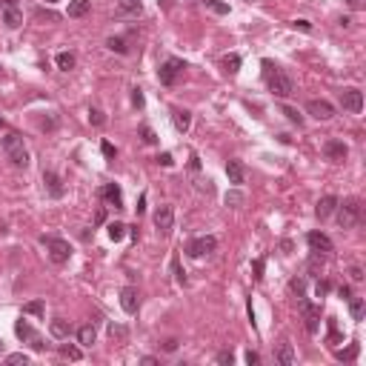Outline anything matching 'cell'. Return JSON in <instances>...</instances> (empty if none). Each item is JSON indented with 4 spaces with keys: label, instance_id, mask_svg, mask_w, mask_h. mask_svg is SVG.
<instances>
[{
    "label": "cell",
    "instance_id": "cell-3",
    "mask_svg": "<svg viewBox=\"0 0 366 366\" xmlns=\"http://www.w3.org/2000/svg\"><path fill=\"white\" fill-rule=\"evenodd\" d=\"M337 223H340V229H355L360 221V201L358 198H346L344 203L337 201Z\"/></svg>",
    "mask_w": 366,
    "mask_h": 366
},
{
    "label": "cell",
    "instance_id": "cell-22",
    "mask_svg": "<svg viewBox=\"0 0 366 366\" xmlns=\"http://www.w3.org/2000/svg\"><path fill=\"white\" fill-rule=\"evenodd\" d=\"M117 12H120V15H129V17H137L143 12V3H140V0H117Z\"/></svg>",
    "mask_w": 366,
    "mask_h": 366
},
{
    "label": "cell",
    "instance_id": "cell-20",
    "mask_svg": "<svg viewBox=\"0 0 366 366\" xmlns=\"http://www.w3.org/2000/svg\"><path fill=\"white\" fill-rule=\"evenodd\" d=\"M275 360H278L280 366H292V363H295V349H292V344H278V349H275Z\"/></svg>",
    "mask_w": 366,
    "mask_h": 366
},
{
    "label": "cell",
    "instance_id": "cell-58",
    "mask_svg": "<svg viewBox=\"0 0 366 366\" xmlns=\"http://www.w3.org/2000/svg\"><path fill=\"white\" fill-rule=\"evenodd\" d=\"M0 352H3V340H0Z\"/></svg>",
    "mask_w": 366,
    "mask_h": 366
},
{
    "label": "cell",
    "instance_id": "cell-5",
    "mask_svg": "<svg viewBox=\"0 0 366 366\" xmlns=\"http://www.w3.org/2000/svg\"><path fill=\"white\" fill-rule=\"evenodd\" d=\"M217 249V237L212 235H203V237H192L186 243V255H192V258H203V255H209V252Z\"/></svg>",
    "mask_w": 366,
    "mask_h": 366
},
{
    "label": "cell",
    "instance_id": "cell-27",
    "mask_svg": "<svg viewBox=\"0 0 366 366\" xmlns=\"http://www.w3.org/2000/svg\"><path fill=\"white\" fill-rule=\"evenodd\" d=\"M75 63H78V60H75L72 52H60V55H58V69H60V72H72Z\"/></svg>",
    "mask_w": 366,
    "mask_h": 366
},
{
    "label": "cell",
    "instance_id": "cell-9",
    "mask_svg": "<svg viewBox=\"0 0 366 366\" xmlns=\"http://www.w3.org/2000/svg\"><path fill=\"white\" fill-rule=\"evenodd\" d=\"M340 106L352 115H358L360 109H363V92L360 89H344L340 92Z\"/></svg>",
    "mask_w": 366,
    "mask_h": 366
},
{
    "label": "cell",
    "instance_id": "cell-46",
    "mask_svg": "<svg viewBox=\"0 0 366 366\" xmlns=\"http://www.w3.org/2000/svg\"><path fill=\"white\" fill-rule=\"evenodd\" d=\"M101 149H103V158H109V160L115 158V146L109 143V140H103V146H101Z\"/></svg>",
    "mask_w": 366,
    "mask_h": 366
},
{
    "label": "cell",
    "instance_id": "cell-50",
    "mask_svg": "<svg viewBox=\"0 0 366 366\" xmlns=\"http://www.w3.org/2000/svg\"><path fill=\"white\" fill-rule=\"evenodd\" d=\"M158 163H160V166H172L175 160H172V155H169V152H163V155L158 158Z\"/></svg>",
    "mask_w": 366,
    "mask_h": 366
},
{
    "label": "cell",
    "instance_id": "cell-16",
    "mask_svg": "<svg viewBox=\"0 0 366 366\" xmlns=\"http://www.w3.org/2000/svg\"><path fill=\"white\" fill-rule=\"evenodd\" d=\"M335 206H337V198H335V194H323L321 201H318V206H315V215L321 217V221H326V217L335 212Z\"/></svg>",
    "mask_w": 366,
    "mask_h": 366
},
{
    "label": "cell",
    "instance_id": "cell-53",
    "mask_svg": "<svg viewBox=\"0 0 366 366\" xmlns=\"http://www.w3.org/2000/svg\"><path fill=\"white\" fill-rule=\"evenodd\" d=\"M143 209H146V194H140V203H137V215H140Z\"/></svg>",
    "mask_w": 366,
    "mask_h": 366
},
{
    "label": "cell",
    "instance_id": "cell-6",
    "mask_svg": "<svg viewBox=\"0 0 366 366\" xmlns=\"http://www.w3.org/2000/svg\"><path fill=\"white\" fill-rule=\"evenodd\" d=\"M183 69H186V63H183V60H178V58H169V60H166V63L158 69V78H160V83H163V86H172V83L178 80V75L183 72Z\"/></svg>",
    "mask_w": 366,
    "mask_h": 366
},
{
    "label": "cell",
    "instance_id": "cell-1",
    "mask_svg": "<svg viewBox=\"0 0 366 366\" xmlns=\"http://www.w3.org/2000/svg\"><path fill=\"white\" fill-rule=\"evenodd\" d=\"M263 78L266 83H269V92L275 94V97H292L295 94V83L292 78H289L286 72H280V66H275L272 60H263Z\"/></svg>",
    "mask_w": 366,
    "mask_h": 366
},
{
    "label": "cell",
    "instance_id": "cell-54",
    "mask_svg": "<svg viewBox=\"0 0 366 366\" xmlns=\"http://www.w3.org/2000/svg\"><path fill=\"white\" fill-rule=\"evenodd\" d=\"M340 298H344V301H349V298H352V292H349L346 286H340Z\"/></svg>",
    "mask_w": 366,
    "mask_h": 366
},
{
    "label": "cell",
    "instance_id": "cell-37",
    "mask_svg": "<svg viewBox=\"0 0 366 366\" xmlns=\"http://www.w3.org/2000/svg\"><path fill=\"white\" fill-rule=\"evenodd\" d=\"M203 3H206L212 12H217V15H229V6H226V3H221V0H203Z\"/></svg>",
    "mask_w": 366,
    "mask_h": 366
},
{
    "label": "cell",
    "instance_id": "cell-43",
    "mask_svg": "<svg viewBox=\"0 0 366 366\" xmlns=\"http://www.w3.org/2000/svg\"><path fill=\"white\" fill-rule=\"evenodd\" d=\"M109 335L112 337H126V326H120V323H109Z\"/></svg>",
    "mask_w": 366,
    "mask_h": 366
},
{
    "label": "cell",
    "instance_id": "cell-56",
    "mask_svg": "<svg viewBox=\"0 0 366 366\" xmlns=\"http://www.w3.org/2000/svg\"><path fill=\"white\" fill-rule=\"evenodd\" d=\"M158 3H160L163 9H169V6H172V0H158Z\"/></svg>",
    "mask_w": 366,
    "mask_h": 366
},
{
    "label": "cell",
    "instance_id": "cell-45",
    "mask_svg": "<svg viewBox=\"0 0 366 366\" xmlns=\"http://www.w3.org/2000/svg\"><path fill=\"white\" fill-rule=\"evenodd\" d=\"M349 278L355 280V283H360V280H363V269H360V266H352V269H349Z\"/></svg>",
    "mask_w": 366,
    "mask_h": 366
},
{
    "label": "cell",
    "instance_id": "cell-40",
    "mask_svg": "<svg viewBox=\"0 0 366 366\" xmlns=\"http://www.w3.org/2000/svg\"><path fill=\"white\" fill-rule=\"evenodd\" d=\"M89 120H92L94 123V126H103V123H106V117H103V112H101V109H89Z\"/></svg>",
    "mask_w": 366,
    "mask_h": 366
},
{
    "label": "cell",
    "instance_id": "cell-51",
    "mask_svg": "<svg viewBox=\"0 0 366 366\" xmlns=\"http://www.w3.org/2000/svg\"><path fill=\"white\" fill-rule=\"evenodd\" d=\"M258 360H260V358H258V352H252V349L246 352V363H249V366H255Z\"/></svg>",
    "mask_w": 366,
    "mask_h": 366
},
{
    "label": "cell",
    "instance_id": "cell-8",
    "mask_svg": "<svg viewBox=\"0 0 366 366\" xmlns=\"http://www.w3.org/2000/svg\"><path fill=\"white\" fill-rule=\"evenodd\" d=\"M15 332H17V337H20V340H29V346H32V349H35V352H43V349H46L43 337L37 335V332L32 329V326H29V323H26V321H23V318H20V321L15 323Z\"/></svg>",
    "mask_w": 366,
    "mask_h": 366
},
{
    "label": "cell",
    "instance_id": "cell-59",
    "mask_svg": "<svg viewBox=\"0 0 366 366\" xmlns=\"http://www.w3.org/2000/svg\"><path fill=\"white\" fill-rule=\"evenodd\" d=\"M0 72H3V66H0Z\"/></svg>",
    "mask_w": 366,
    "mask_h": 366
},
{
    "label": "cell",
    "instance_id": "cell-33",
    "mask_svg": "<svg viewBox=\"0 0 366 366\" xmlns=\"http://www.w3.org/2000/svg\"><path fill=\"white\" fill-rule=\"evenodd\" d=\"M106 46L112 52H117V55H126V52H129V49H126V43H123V37H109Z\"/></svg>",
    "mask_w": 366,
    "mask_h": 366
},
{
    "label": "cell",
    "instance_id": "cell-14",
    "mask_svg": "<svg viewBox=\"0 0 366 366\" xmlns=\"http://www.w3.org/2000/svg\"><path fill=\"white\" fill-rule=\"evenodd\" d=\"M3 23H6V29H20V26H23V15L17 12L15 0H6V12H3Z\"/></svg>",
    "mask_w": 366,
    "mask_h": 366
},
{
    "label": "cell",
    "instance_id": "cell-57",
    "mask_svg": "<svg viewBox=\"0 0 366 366\" xmlns=\"http://www.w3.org/2000/svg\"><path fill=\"white\" fill-rule=\"evenodd\" d=\"M43 3H58V0H43Z\"/></svg>",
    "mask_w": 366,
    "mask_h": 366
},
{
    "label": "cell",
    "instance_id": "cell-47",
    "mask_svg": "<svg viewBox=\"0 0 366 366\" xmlns=\"http://www.w3.org/2000/svg\"><path fill=\"white\" fill-rule=\"evenodd\" d=\"M329 292V283H326V280H318V286H315V295L318 298H323V295Z\"/></svg>",
    "mask_w": 366,
    "mask_h": 366
},
{
    "label": "cell",
    "instance_id": "cell-49",
    "mask_svg": "<svg viewBox=\"0 0 366 366\" xmlns=\"http://www.w3.org/2000/svg\"><path fill=\"white\" fill-rule=\"evenodd\" d=\"M295 29H301V32H312V23H309V20H295Z\"/></svg>",
    "mask_w": 366,
    "mask_h": 366
},
{
    "label": "cell",
    "instance_id": "cell-4",
    "mask_svg": "<svg viewBox=\"0 0 366 366\" xmlns=\"http://www.w3.org/2000/svg\"><path fill=\"white\" fill-rule=\"evenodd\" d=\"M40 243L49 249V258L55 260V263H66L69 260V255H72V246L66 243V240H60V237H40Z\"/></svg>",
    "mask_w": 366,
    "mask_h": 366
},
{
    "label": "cell",
    "instance_id": "cell-13",
    "mask_svg": "<svg viewBox=\"0 0 366 366\" xmlns=\"http://www.w3.org/2000/svg\"><path fill=\"white\" fill-rule=\"evenodd\" d=\"M306 240H309V246H312V252H315V255H329V252L335 249V246H332V240L323 235V232H309Z\"/></svg>",
    "mask_w": 366,
    "mask_h": 366
},
{
    "label": "cell",
    "instance_id": "cell-19",
    "mask_svg": "<svg viewBox=\"0 0 366 366\" xmlns=\"http://www.w3.org/2000/svg\"><path fill=\"white\" fill-rule=\"evenodd\" d=\"M49 329H52V337H58V340H66V337H69V335L75 332V329H72V323L63 321V318H55Z\"/></svg>",
    "mask_w": 366,
    "mask_h": 366
},
{
    "label": "cell",
    "instance_id": "cell-7",
    "mask_svg": "<svg viewBox=\"0 0 366 366\" xmlns=\"http://www.w3.org/2000/svg\"><path fill=\"white\" fill-rule=\"evenodd\" d=\"M301 315H303V321H306V332L315 335V332L321 329V306H315V303H309L306 298H301Z\"/></svg>",
    "mask_w": 366,
    "mask_h": 366
},
{
    "label": "cell",
    "instance_id": "cell-17",
    "mask_svg": "<svg viewBox=\"0 0 366 366\" xmlns=\"http://www.w3.org/2000/svg\"><path fill=\"white\" fill-rule=\"evenodd\" d=\"M226 178H229V183L240 186V183L246 180V169H243V163H240V160H229V163H226Z\"/></svg>",
    "mask_w": 366,
    "mask_h": 366
},
{
    "label": "cell",
    "instance_id": "cell-12",
    "mask_svg": "<svg viewBox=\"0 0 366 366\" xmlns=\"http://www.w3.org/2000/svg\"><path fill=\"white\" fill-rule=\"evenodd\" d=\"M120 306L126 315H137V306H140V298H137L135 286H123L120 289Z\"/></svg>",
    "mask_w": 366,
    "mask_h": 366
},
{
    "label": "cell",
    "instance_id": "cell-21",
    "mask_svg": "<svg viewBox=\"0 0 366 366\" xmlns=\"http://www.w3.org/2000/svg\"><path fill=\"white\" fill-rule=\"evenodd\" d=\"M101 194L106 198L109 203H112V206H117V209L123 206V192H120V186H117V183H106Z\"/></svg>",
    "mask_w": 366,
    "mask_h": 366
},
{
    "label": "cell",
    "instance_id": "cell-11",
    "mask_svg": "<svg viewBox=\"0 0 366 366\" xmlns=\"http://www.w3.org/2000/svg\"><path fill=\"white\" fill-rule=\"evenodd\" d=\"M323 155H326V160H332V163H340V160H346L349 149H346L344 140H326V143H323Z\"/></svg>",
    "mask_w": 366,
    "mask_h": 366
},
{
    "label": "cell",
    "instance_id": "cell-31",
    "mask_svg": "<svg viewBox=\"0 0 366 366\" xmlns=\"http://www.w3.org/2000/svg\"><path fill=\"white\" fill-rule=\"evenodd\" d=\"M335 358L337 360H355V358H358V344H349L346 349H337Z\"/></svg>",
    "mask_w": 366,
    "mask_h": 366
},
{
    "label": "cell",
    "instance_id": "cell-32",
    "mask_svg": "<svg viewBox=\"0 0 366 366\" xmlns=\"http://www.w3.org/2000/svg\"><path fill=\"white\" fill-rule=\"evenodd\" d=\"M106 229H109V237H112V240H120V237L126 235V226H123V223H117V221L109 223Z\"/></svg>",
    "mask_w": 366,
    "mask_h": 366
},
{
    "label": "cell",
    "instance_id": "cell-42",
    "mask_svg": "<svg viewBox=\"0 0 366 366\" xmlns=\"http://www.w3.org/2000/svg\"><path fill=\"white\" fill-rule=\"evenodd\" d=\"M140 137H143L146 143H158V137H155V132H152L149 126H146V123L140 126Z\"/></svg>",
    "mask_w": 366,
    "mask_h": 366
},
{
    "label": "cell",
    "instance_id": "cell-38",
    "mask_svg": "<svg viewBox=\"0 0 366 366\" xmlns=\"http://www.w3.org/2000/svg\"><path fill=\"white\" fill-rule=\"evenodd\" d=\"M280 112H283V115H286V117H289V120H292V123H298V126H301V123H303V117L298 115V109H292V106H280Z\"/></svg>",
    "mask_w": 366,
    "mask_h": 366
},
{
    "label": "cell",
    "instance_id": "cell-26",
    "mask_svg": "<svg viewBox=\"0 0 366 366\" xmlns=\"http://www.w3.org/2000/svg\"><path fill=\"white\" fill-rule=\"evenodd\" d=\"M363 312H366L363 298H349V315H352V321H363Z\"/></svg>",
    "mask_w": 366,
    "mask_h": 366
},
{
    "label": "cell",
    "instance_id": "cell-28",
    "mask_svg": "<svg viewBox=\"0 0 366 366\" xmlns=\"http://www.w3.org/2000/svg\"><path fill=\"white\" fill-rule=\"evenodd\" d=\"M60 358H66V360H80V358H83V352H80L78 346H72V344H60Z\"/></svg>",
    "mask_w": 366,
    "mask_h": 366
},
{
    "label": "cell",
    "instance_id": "cell-30",
    "mask_svg": "<svg viewBox=\"0 0 366 366\" xmlns=\"http://www.w3.org/2000/svg\"><path fill=\"white\" fill-rule=\"evenodd\" d=\"M223 201H226V206H232V209H237V206H243V192H237V189H232V192H226V198H223Z\"/></svg>",
    "mask_w": 366,
    "mask_h": 366
},
{
    "label": "cell",
    "instance_id": "cell-34",
    "mask_svg": "<svg viewBox=\"0 0 366 366\" xmlns=\"http://www.w3.org/2000/svg\"><path fill=\"white\" fill-rule=\"evenodd\" d=\"M289 289H292V292L298 295V298H303V295H306V278H292Z\"/></svg>",
    "mask_w": 366,
    "mask_h": 366
},
{
    "label": "cell",
    "instance_id": "cell-2",
    "mask_svg": "<svg viewBox=\"0 0 366 366\" xmlns=\"http://www.w3.org/2000/svg\"><path fill=\"white\" fill-rule=\"evenodd\" d=\"M3 152H6V158L12 160V166H17V169H26V166H29V152L23 146L20 135L9 132V135L3 137Z\"/></svg>",
    "mask_w": 366,
    "mask_h": 366
},
{
    "label": "cell",
    "instance_id": "cell-24",
    "mask_svg": "<svg viewBox=\"0 0 366 366\" xmlns=\"http://www.w3.org/2000/svg\"><path fill=\"white\" fill-rule=\"evenodd\" d=\"M172 120H175V129H178V132H189L192 115H189L186 109H175V112H172Z\"/></svg>",
    "mask_w": 366,
    "mask_h": 366
},
{
    "label": "cell",
    "instance_id": "cell-15",
    "mask_svg": "<svg viewBox=\"0 0 366 366\" xmlns=\"http://www.w3.org/2000/svg\"><path fill=\"white\" fill-rule=\"evenodd\" d=\"M172 223H175L172 206H160L158 212H155V226H158L160 232H169V229H172Z\"/></svg>",
    "mask_w": 366,
    "mask_h": 366
},
{
    "label": "cell",
    "instance_id": "cell-29",
    "mask_svg": "<svg viewBox=\"0 0 366 366\" xmlns=\"http://www.w3.org/2000/svg\"><path fill=\"white\" fill-rule=\"evenodd\" d=\"M223 69L229 75H237L240 72V55H226V58H223Z\"/></svg>",
    "mask_w": 366,
    "mask_h": 366
},
{
    "label": "cell",
    "instance_id": "cell-41",
    "mask_svg": "<svg viewBox=\"0 0 366 366\" xmlns=\"http://www.w3.org/2000/svg\"><path fill=\"white\" fill-rule=\"evenodd\" d=\"M6 363H23V366H26V363H29V355L15 352V355H9V358H6Z\"/></svg>",
    "mask_w": 366,
    "mask_h": 366
},
{
    "label": "cell",
    "instance_id": "cell-36",
    "mask_svg": "<svg viewBox=\"0 0 366 366\" xmlns=\"http://www.w3.org/2000/svg\"><path fill=\"white\" fill-rule=\"evenodd\" d=\"M172 272H175V280L183 286V283H186V272L180 269V258H172Z\"/></svg>",
    "mask_w": 366,
    "mask_h": 366
},
{
    "label": "cell",
    "instance_id": "cell-25",
    "mask_svg": "<svg viewBox=\"0 0 366 366\" xmlns=\"http://www.w3.org/2000/svg\"><path fill=\"white\" fill-rule=\"evenodd\" d=\"M94 340H97V332H94V326H92V323H86V326H80V329H78V344H83V346H92Z\"/></svg>",
    "mask_w": 366,
    "mask_h": 366
},
{
    "label": "cell",
    "instance_id": "cell-10",
    "mask_svg": "<svg viewBox=\"0 0 366 366\" xmlns=\"http://www.w3.org/2000/svg\"><path fill=\"white\" fill-rule=\"evenodd\" d=\"M306 112L315 117V120H332V117H335V106H332L329 101H309Z\"/></svg>",
    "mask_w": 366,
    "mask_h": 366
},
{
    "label": "cell",
    "instance_id": "cell-60",
    "mask_svg": "<svg viewBox=\"0 0 366 366\" xmlns=\"http://www.w3.org/2000/svg\"><path fill=\"white\" fill-rule=\"evenodd\" d=\"M0 126H3V120H0Z\"/></svg>",
    "mask_w": 366,
    "mask_h": 366
},
{
    "label": "cell",
    "instance_id": "cell-18",
    "mask_svg": "<svg viewBox=\"0 0 366 366\" xmlns=\"http://www.w3.org/2000/svg\"><path fill=\"white\" fill-rule=\"evenodd\" d=\"M43 186L52 198H63V183H60V178L55 172H43Z\"/></svg>",
    "mask_w": 366,
    "mask_h": 366
},
{
    "label": "cell",
    "instance_id": "cell-52",
    "mask_svg": "<svg viewBox=\"0 0 366 366\" xmlns=\"http://www.w3.org/2000/svg\"><path fill=\"white\" fill-rule=\"evenodd\" d=\"M163 349H166V352H175V349H178V340H175V337H169V340L163 344Z\"/></svg>",
    "mask_w": 366,
    "mask_h": 366
},
{
    "label": "cell",
    "instance_id": "cell-35",
    "mask_svg": "<svg viewBox=\"0 0 366 366\" xmlns=\"http://www.w3.org/2000/svg\"><path fill=\"white\" fill-rule=\"evenodd\" d=\"M23 312H26V315H43V301H32V303H26V306H23Z\"/></svg>",
    "mask_w": 366,
    "mask_h": 366
},
{
    "label": "cell",
    "instance_id": "cell-23",
    "mask_svg": "<svg viewBox=\"0 0 366 366\" xmlns=\"http://www.w3.org/2000/svg\"><path fill=\"white\" fill-rule=\"evenodd\" d=\"M89 9H92V0H69V17H83L89 15Z\"/></svg>",
    "mask_w": 366,
    "mask_h": 366
},
{
    "label": "cell",
    "instance_id": "cell-44",
    "mask_svg": "<svg viewBox=\"0 0 366 366\" xmlns=\"http://www.w3.org/2000/svg\"><path fill=\"white\" fill-rule=\"evenodd\" d=\"M132 103H135L137 109H143V103H146V101H143V92H140V89H137V86L132 89Z\"/></svg>",
    "mask_w": 366,
    "mask_h": 366
},
{
    "label": "cell",
    "instance_id": "cell-55",
    "mask_svg": "<svg viewBox=\"0 0 366 366\" xmlns=\"http://www.w3.org/2000/svg\"><path fill=\"white\" fill-rule=\"evenodd\" d=\"M140 363H146V366H155V363H158V360H155V358H149V355H146V358H140Z\"/></svg>",
    "mask_w": 366,
    "mask_h": 366
},
{
    "label": "cell",
    "instance_id": "cell-39",
    "mask_svg": "<svg viewBox=\"0 0 366 366\" xmlns=\"http://www.w3.org/2000/svg\"><path fill=\"white\" fill-rule=\"evenodd\" d=\"M217 363H221V366H232V363H235V355H232V352L229 349H223V352H217Z\"/></svg>",
    "mask_w": 366,
    "mask_h": 366
},
{
    "label": "cell",
    "instance_id": "cell-48",
    "mask_svg": "<svg viewBox=\"0 0 366 366\" xmlns=\"http://www.w3.org/2000/svg\"><path fill=\"white\" fill-rule=\"evenodd\" d=\"M255 280H263V260H255Z\"/></svg>",
    "mask_w": 366,
    "mask_h": 366
}]
</instances>
